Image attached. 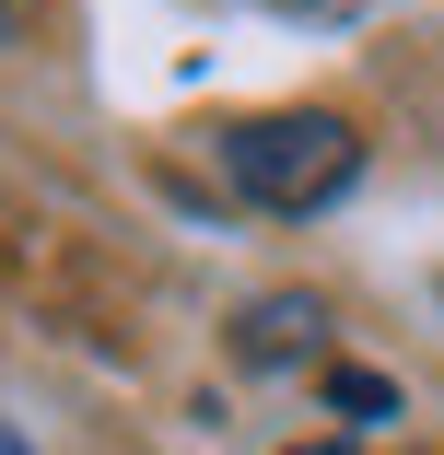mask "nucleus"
Here are the masks:
<instances>
[{"label":"nucleus","mask_w":444,"mask_h":455,"mask_svg":"<svg viewBox=\"0 0 444 455\" xmlns=\"http://www.w3.org/2000/svg\"><path fill=\"white\" fill-rule=\"evenodd\" d=\"M222 175L257 199V211H281V222H304V211H327L351 175H363V129L351 117H327V106H281V117H234L222 129Z\"/></svg>","instance_id":"f257e3e1"},{"label":"nucleus","mask_w":444,"mask_h":455,"mask_svg":"<svg viewBox=\"0 0 444 455\" xmlns=\"http://www.w3.org/2000/svg\"><path fill=\"white\" fill-rule=\"evenodd\" d=\"M316 327H327L316 292H270V304H246L234 350H246V362H293V350H316Z\"/></svg>","instance_id":"f03ea898"},{"label":"nucleus","mask_w":444,"mask_h":455,"mask_svg":"<svg viewBox=\"0 0 444 455\" xmlns=\"http://www.w3.org/2000/svg\"><path fill=\"white\" fill-rule=\"evenodd\" d=\"M327 409H339V420H398V386L363 374V362H327Z\"/></svg>","instance_id":"7ed1b4c3"},{"label":"nucleus","mask_w":444,"mask_h":455,"mask_svg":"<svg viewBox=\"0 0 444 455\" xmlns=\"http://www.w3.org/2000/svg\"><path fill=\"white\" fill-rule=\"evenodd\" d=\"M281 24H351V12H375V0H270Z\"/></svg>","instance_id":"20e7f679"},{"label":"nucleus","mask_w":444,"mask_h":455,"mask_svg":"<svg viewBox=\"0 0 444 455\" xmlns=\"http://www.w3.org/2000/svg\"><path fill=\"white\" fill-rule=\"evenodd\" d=\"M293 455H351V443H293Z\"/></svg>","instance_id":"39448f33"}]
</instances>
